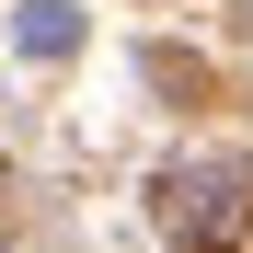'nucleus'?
<instances>
[{
	"mask_svg": "<svg viewBox=\"0 0 253 253\" xmlns=\"http://www.w3.org/2000/svg\"><path fill=\"white\" fill-rule=\"evenodd\" d=\"M12 35H23V58H69L81 46V12H69V0H23Z\"/></svg>",
	"mask_w": 253,
	"mask_h": 253,
	"instance_id": "f03ea898",
	"label": "nucleus"
},
{
	"mask_svg": "<svg viewBox=\"0 0 253 253\" xmlns=\"http://www.w3.org/2000/svg\"><path fill=\"white\" fill-rule=\"evenodd\" d=\"M161 219H173L184 253H230V242H242V161H173Z\"/></svg>",
	"mask_w": 253,
	"mask_h": 253,
	"instance_id": "f257e3e1",
	"label": "nucleus"
}]
</instances>
